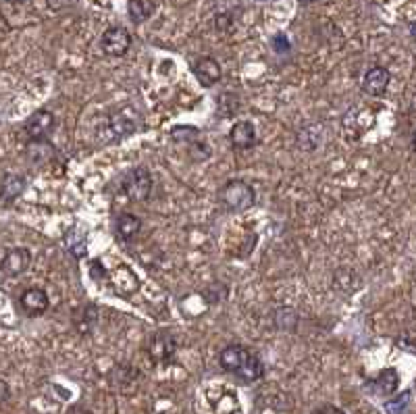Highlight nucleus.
<instances>
[{
    "label": "nucleus",
    "instance_id": "nucleus-4",
    "mask_svg": "<svg viewBox=\"0 0 416 414\" xmlns=\"http://www.w3.org/2000/svg\"><path fill=\"white\" fill-rule=\"evenodd\" d=\"M121 187H123V194L134 200V202H144L150 198L152 194V175L146 167H136L132 169L123 182H121Z\"/></svg>",
    "mask_w": 416,
    "mask_h": 414
},
{
    "label": "nucleus",
    "instance_id": "nucleus-23",
    "mask_svg": "<svg viewBox=\"0 0 416 414\" xmlns=\"http://www.w3.org/2000/svg\"><path fill=\"white\" fill-rule=\"evenodd\" d=\"M273 48L277 50L279 54H283V52H287L289 50V42H287V38L283 36V34H279L273 38Z\"/></svg>",
    "mask_w": 416,
    "mask_h": 414
},
{
    "label": "nucleus",
    "instance_id": "nucleus-11",
    "mask_svg": "<svg viewBox=\"0 0 416 414\" xmlns=\"http://www.w3.org/2000/svg\"><path fill=\"white\" fill-rule=\"evenodd\" d=\"M389 82H391V73L385 67H372V69H369L365 73L360 86H363V90L369 94V96L379 98V96H383V94L387 92Z\"/></svg>",
    "mask_w": 416,
    "mask_h": 414
},
{
    "label": "nucleus",
    "instance_id": "nucleus-6",
    "mask_svg": "<svg viewBox=\"0 0 416 414\" xmlns=\"http://www.w3.org/2000/svg\"><path fill=\"white\" fill-rule=\"evenodd\" d=\"M56 125V119L50 111H36L23 125L25 136L30 138V142H44L52 136Z\"/></svg>",
    "mask_w": 416,
    "mask_h": 414
},
{
    "label": "nucleus",
    "instance_id": "nucleus-16",
    "mask_svg": "<svg viewBox=\"0 0 416 414\" xmlns=\"http://www.w3.org/2000/svg\"><path fill=\"white\" fill-rule=\"evenodd\" d=\"M130 19L134 23H144L152 17L154 13V2L152 0H130Z\"/></svg>",
    "mask_w": 416,
    "mask_h": 414
},
{
    "label": "nucleus",
    "instance_id": "nucleus-20",
    "mask_svg": "<svg viewBox=\"0 0 416 414\" xmlns=\"http://www.w3.org/2000/svg\"><path fill=\"white\" fill-rule=\"evenodd\" d=\"M80 315H82V321H75V325L82 333H88L98 321V310H96V306L88 304V306L80 308Z\"/></svg>",
    "mask_w": 416,
    "mask_h": 414
},
{
    "label": "nucleus",
    "instance_id": "nucleus-21",
    "mask_svg": "<svg viewBox=\"0 0 416 414\" xmlns=\"http://www.w3.org/2000/svg\"><path fill=\"white\" fill-rule=\"evenodd\" d=\"M187 146H189V156H191L194 161H206V158L210 156V148H208L206 142L194 139V142L187 144Z\"/></svg>",
    "mask_w": 416,
    "mask_h": 414
},
{
    "label": "nucleus",
    "instance_id": "nucleus-25",
    "mask_svg": "<svg viewBox=\"0 0 416 414\" xmlns=\"http://www.w3.org/2000/svg\"><path fill=\"white\" fill-rule=\"evenodd\" d=\"M11 396V389H8V383L4 379H0V404H4Z\"/></svg>",
    "mask_w": 416,
    "mask_h": 414
},
{
    "label": "nucleus",
    "instance_id": "nucleus-27",
    "mask_svg": "<svg viewBox=\"0 0 416 414\" xmlns=\"http://www.w3.org/2000/svg\"><path fill=\"white\" fill-rule=\"evenodd\" d=\"M67 414H92V413H90L88 408H84V406H73V408H71Z\"/></svg>",
    "mask_w": 416,
    "mask_h": 414
},
{
    "label": "nucleus",
    "instance_id": "nucleus-14",
    "mask_svg": "<svg viewBox=\"0 0 416 414\" xmlns=\"http://www.w3.org/2000/svg\"><path fill=\"white\" fill-rule=\"evenodd\" d=\"M139 230H141V219L136 217V215H132V213H123L115 221V235L119 239H125L127 242V239L136 237Z\"/></svg>",
    "mask_w": 416,
    "mask_h": 414
},
{
    "label": "nucleus",
    "instance_id": "nucleus-10",
    "mask_svg": "<svg viewBox=\"0 0 416 414\" xmlns=\"http://www.w3.org/2000/svg\"><path fill=\"white\" fill-rule=\"evenodd\" d=\"M48 304H50L48 294L44 289H40V287H30L19 298V306H21V310L27 317H40V315H44L48 310Z\"/></svg>",
    "mask_w": 416,
    "mask_h": 414
},
{
    "label": "nucleus",
    "instance_id": "nucleus-12",
    "mask_svg": "<svg viewBox=\"0 0 416 414\" xmlns=\"http://www.w3.org/2000/svg\"><path fill=\"white\" fill-rule=\"evenodd\" d=\"M233 148L237 150H250L256 142V127L252 121H237L229 132Z\"/></svg>",
    "mask_w": 416,
    "mask_h": 414
},
{
    "label": "nucleus",
    "instance_id": "nucleus-26",
    "mask_svg": "<svg viewBox=\"0 0 416 414\" xmlns=\"http://www.w3.org/2000/svg\"><path fill=\"white\" fill-rule=\"evenodd\" d=\"M90 269H92V277H94V279H100V277L106 275V271H104V267H100V263H98V261H94L92 265H90Z\"/></svg>",
    "mask_w": 416,
    "mask_h": 414
},
{
    "label": "nucleus",
    "instance_id": "nucleus-17",
    "mask_svg": "<svg viewBox=\"0 0 416 414\" xmlns=\"http://www.w3.org/2000/svg\"><path fill=\"white\" fill-rule=\"evenodd\" d=\"M86 242H88L86 235L77 230H71V233L65 235V248H67L75 258L86 256V252H88V244H86Z\"/></svg>",
    "mask_w": 416,
    "mask_h": 414
},
{
    "label": "nucleus",
    "instance_id": "nucleus-2",
    "mask_svg": "<svg viewBox=\"0 0 416 414\" xmlns=\"http://www.w3.org/2000/svg\"><path fill=\"white\" fill-rule=\"evenodd\" d=\"M219 198L223 202V206L232 213H244L248 208L254 206L256 202V192L254 187L241 180H232L221 187Z\"/></svg>",
    "mask_w": 416,
    "mask_h": 414
},
{
    "label": "nucleus",
    "instance_id": "nucleus-18",
    "mask_svg": "<svg viewBox=\"0 0 416 414\" xmlns=\"http://www.w3.org/2000/svg\"><path fill=\"white\" fill-rule=\"evenodd\" d=\"M200 138V132L191 125H177L171 130V139L175 144H191L194 139Z\"/></svg>",
    "mask_w": 416,
    "mask_h": 414
},
{
    "label": "nucleus",
    "instance_id": "nucleus-15",
    "mask_svg": "<svg viewBox=\"0 0 416 414\" xmlns=\"http://www.w3.org/2000/svg\"><path fill=\"white\" fill-rule=\"evenodd\" d=\"M25 187H27L25 177H21V175H4L2 182H0V198L4 202H13L25 192Z\"/></svg>",
    "mask_w": 416,
    "mask_h": 414
},
{
    "label": "nucleus",
    "instance_id": "nucleus-19",
    "mask_svg": "<svg viewBox=\"0 0 416 414\" xmlns=\"http://www.w3.org/2000/svg\"><path fill=\"white\" fill-rule=\"evenodd\" d=\"M202 298L208 302V304H219L227 298V287L219 281H215L213 285H208L204 291H202Z\"/></svg>",
    "mask_w": 416,
    "mask_h": 414
},
{
    "label": "nucleus",
    "instance_id": "nucleus-22",
    "mask_svg": "<svg viewBox=\"0 0 416 414\" xmlns=\"http://www.w3.org/2000/svg\"><path fill=\"white\" fill-rule=\"evenodd\" d=\"M408 400H410V391H406L404 396H398L396 400H389L385 404V410H387V414H404L406 406H408Z\"/></svg>",
    "mask_w": 416,
    "mask_h": 414
},
{
    "label": "nucleus",
    "instance_id": "nucleus-5",
    "mask_svg": "<svg viewBox=\"0 0 416 414\" xmlns=\"http://www.w3.org/2000/svg\"><path fill=\"white\" fill-rule=\"evenodd\" d=\"M146 350H148V356L154 363L169 365V363H173V358L177 354V341H175V337L169 331H158V333H154L150 337Z\"/></svg>",
    "mask_w": 416,
    "mask_h": 414
},
{
    "label": "nucleus",
    "instance_id": "nucleus-8",
    "mask_svg": "<svg viewBox=\"0 0 416 414\" xmlns=\"http://www.w3.org/2000/svg\"><path fill=\"white\" fill-rule=\"evenodd\" d=\"M191 71H194V75H196V80L200 82L202 88L217 86L221 82V75H223L221 65L213 56H200V58H196L194 65H191Z\"/></svg>",
    "mask_w": 416,
    "mask_h": 414
},
{
    "label": "nucleus",
    "instance_id": "nucleus-28",
    "mask_svg": "<svg viewBox=\"0 0 416 414\" xmlns=\"http://www.w3.org/2000/svg\"><path fill=\"white\" fill-rule=\"evenodd\" d=\"M6 2H11V4H21V2H25V0H6Z\"/></svg>",
    "mask_w": 416,
    "mask_h": 414
},
{
    "label": "nucleus",
    "instance_id": "nucleus-3",
    "mask_svg": "<svg viewBox=\"0 0 416 414\" xmlns=\"http://www.w3.org/2000/svg\"><path fill=\"white\" fill-rule=\"evenodd\" d=\"M139 123H141V117L134 106L117 108L115 113L108 115V123H106V132L111 136V142H117V139L136 134L139 130Z\"/></svg>",
    "mask_w": 416,
    "mask_h": 414
},
{
    "label": "nucleus",
    "instance_id": "nucleus-13",
    "mask_svg": "<svg viewBox=\"0 0 416 414\" xmlns=\"http://www.w3.org/2000/svg\"><path fill=\"white\" fill-rule=\"evenodd\" d=\"M369 385L372 387V391H374L377 396H391V394L398 389V385H400L398 370H396V368H385V370H381V372L370 381Z\"/></svg>",
    "mask_w": 416,
    "mask_h": 414
},
{
    "label": "nucleus",
    "instance_id": "nucleus-24",
    "mask_svg": "<svg viewBox=\"0 0 416 414\" xmlns=\"http://www.w3.org/2000/svg\"><path fill=\"white\" fill-rule=\"evenodd\" d=\"M313 414H346L341 408L333 406V404H324V406H319L317 410H313Z\"/></svg>",
    "mask_w": 416,
    "mask_h": 414
},
{
    "label": "nucleus",
    "instance_id": "nucleus-1",
    "mask_svg": "<svg viewBox=\"0 0 416 414\" xmlns=\"http://www.w3.org/2000/svg\"><path fill=\"white\" fill-rule=\"evenodd\" d=\"M219 365L225 372H232L237 379H241L244 383H254V381L265 377L263 360L254 352H250L248 348H244L239 344L227 346L219 354Z\"/></svg>",
    "mask_w": 416,
    "mask_h": 414
},
{
    "label": "nucleus",
    "instance_id": "nucleus-7",
    "mask_svg": "<svg viewBox=\"0 0 416 414\" xmlns=\"http://www.w3.org/2000/svg\"><path fill=\"white\" fill-rule=\"evenodd\" d=\"M130 46H132V36L125 27H108L100 38V48L108 56H123Z\"/></svg>",
    "mask_w": 416,
    "mask_h": 414
},
{
    "label": "nucleus",
    "instance_id": "nucleus-29",
    "mask_svg": "<svg viewBox=\"0 0 416 414\" xmlns=\"http://www.w3.org/2000/svg\"><path fill=\"white\" fill-rule=\"evenodd\" d=\"M300 2H304V4H310V2H317V0H300Z\"/></svg>",
    "mask_w": 416,
    "mask_h": 414
},
{
    "label": "nucleus",
    "instance_id": "nucleus-9",
    "mask_svg": "<svg viewBox=\"0 0 416 414\" xmlns=\"http://www.w3.org/2000/svg\"><path fill=\"white\" fill-rule=\"evenodd\" d=\"M32 265V254L27 248H13L4 254L0 263V271L8 277H17L25 273Z\"/></svg>",
    "mask_w": 416,
    "mask_h": 414
}]
</instances>
